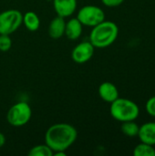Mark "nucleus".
<instances>
[{"label":"nucleus","mask_w":155,"mask_h":156,"mask_svg":"<svg viewBox=\"0 0 155 156\" xmlns=\"http://www.w3.org/2000/svg\"><path fill=\"white\" fill-rule=\"evenodd\" d=\"M31 116L30 105L27 102L19 101L10 107L6 113V121L13 127H21L30 121Z\"/></svg>","instance_id":"nucleus-4"},{"label":"nucleus","mask_w":155,"mask_h":156,"mask_svg":"<svg viewBox=\"0 0 155 156\" xmlns=\"http://www.w3.org/2000/svg\"><path fill=\"white\" fill-rule=\"evenodd\" d=\"M66 20L64 17L57 16L54 17L48 25V35L53 39H58L65 34Z\"/></svg>","instance_id":"nucleus-11"},{"label":"nucleus","mask_w":155,"mask_h":156,"mask_svg":"<svg viewBox=\"0 0 155 156\" xmlns=\"http://www.w3.org/2000/svg\"><path fill=\"white\" fill-rule=\"evenodd\" d=\"M12 47V39L10 35L0 34V51L6 52Z\"/></svg>","instance_id":"nucleus-17"},{"label":"nucleus","mask_w":155,"mask_h":156,"mask_svg":"<svg viewBox=\"0 0 155 156\" xmlns=\"http://www.w3.org/2000/svg\"><path fill=\"white\" fill-rule=\"evenodd\" d=\"M29 156H52L53 155V151L50 149V147L47 144H37L34 147H32L29 152Z\"/></svg>","instance_id":"nucleus-16"},{"label":"nucleus","mask_w":155,"mask_h":156,"mask_svg":"<svg viewBox=\"0 0 155 156\" xmlns=\"http://www.w3.org/2000/svg\"><path fill=\"white\" fill-rule=\"evenodd\" d=\"M124 0H101V3L108 7H116L121 5Z\"/></svg>","instance_id":"nucleus-19"},{"label":"nucleus","mask_w":155,"mask_h":156,"mask_svg":"<svg viewBox=\"0 0 155 156\" xmlns=\"http://www.w3.org/2000/svg\"><path fill=\"white\" fill-rule=\"evenodd\" d=\"M77 129L69 123H56L51 125L46 132L45 144H47L53 154L56 152H66L77 140Z\"/></svg>","instance_id":"nucleus-1"},{"label":"nucleus","mask_w":155,"mask_h":156,"mask_svg":"<svg viewBox=\"0 0 155 156\" xmlns=\"http://www.w3.org/2000/svg\"><path fill=\"white\" fill-rule=\"evenodd\" d=\"M77 0H53V7L57 16L64 18L71 16L77 10Z\"/></svg>","instance_id":"nucleus-8"},{"label":"nucleus","mask_w":155,"mask_h":156,"mask_svg":"<svg viewBox=\"0 0 155 156\" xmlns=\"http://www.w3.org/2000/svg\"><path fill=\"white\" fill-rule=\"evenodd\" d=\"M132 154L134 156H155V148L153 145L141 142L135 146Z\"/></svg>","instance_id":"nucleus-15"},{"label":"nucleus","mask_w":155,"mask_h":156,"mask_svg":"<svg viewBox=\"0 0 155 156\" xmlns=\"http://www.w3.org/2000/svg\"><path fill=\"white\" fill-rule=\"evenodd\" d=\"M95 48L90 40L82 41L76 45L71 51V58L78 64H84L93 57Z\"/></svg>","instance_id":"nucleus-7"},{"label":"nucleus","mask_w":155,"mask_h":156,"mask_svg":"<svg viewBox=\"0 0 155 156\" xmlns=\"http://www.w3.org/2000/svg\"><path fill=\"white\" fill-rule=\"evenodd\" d=\"M26 28L29 31H37L40 27V19L37 13L27 11L23 15V23Z\"/></svg>","instance_id":"nucleus-13"},{"label":"nucleus","mask_w":155,"mask_h":156,"mask_svg":"<svg viewBox=\"0 0 155 156\" xmlns=\"http://www.w3.org/2000/svg\"><path fill=\"white\" fill-rule=\"evenodd\" d=\"M138 137L142 143L155 145V122H149L140 126Z\"/></svg>","instance_id":"nucleus-12"},{"label":"nucleus","mask_w":155,"mask_h":156,"mask_svg":"<svg viewBox=\"0 0 155 156\" xmlns=\"http://www.w3.org/2000/svg\"><path fill=\"white\" fill-rule=\"evenodd\" d=\"M23 23V14L16 9H8L0 13V34L11 35Z\"/></svg>","instance_id":"nucleus-5"},{"label":"nucleus","mask_w":155,"mask_h":156,"mask_svg":"<svg viewBox=\"0 0 155 156\" xmlns=\"http://www.w3.org/2000/svg\"><path fill=\"white\" fill-rule=\"evenodd\" d=\"M110 112L111 117L121 122L135 121L140 114L139 106L126 98H118L111 103Z\"/></svg>","instance_id":"nucleus-3"},{"label":"nucleus","mask_w":155,"mask_h":156,"mask_svg":"<svg viewBox=\"0 0 155 156\" xmlns=\"http://www.w3.org/2000/svg\"><path fill=\"white\" fill-rule=\"evenodd\" d=\"M5 144V136L0 132V148H2Z\"/></svg>","instance_id":"nucleus-20"},{"label":"nucleus","mask_w":155,"mask_h":156,"mask_svg":"<svg viewBox=\"0 0 155 156\" xmlns=\"http://www.w3.org/2000/svg\"><path fill=\"white\" fill-rule=\"evenodd\" d=\"M83 31V26L79 21L77 17H71L68 21H66L65 27V36L69 40H77L79 39Z\"/></svg>","instance_id":"nucleus-10"},{"label":"nucleus","mask_w":155,"mask_h":156,"mask_svg":"<svg viewBox=\"0 0 155 156\" xmlns=\"http://www.w3.org/2000/svg\"><path fill=\"white\" fill-rule=\"evenodd\" d=\"M122 133L128 137H136L138 136L140 126L134 122V121H128L122 122Z\"/></svg>","instance_id":"nucleus-14"},{"label":"nucleus","mask_w":155,"mask_h":156,"mask_svg":"<svg viewBox=\"0 0 155 156\" xmlns=\"http://www.w3.org/2000/svg\"><path fill=\"white\" fill-rule=\"evenodd\" d=\"M98 92L100 99L108 103H111L119 98V90L117 87L110 81L102 82L99 86Z\"/></svg>","instance_id":"nucleus-9"},{"label":"nucleus","mask_w":155,"mask_h":156,"mask_svg":"<svg viewBox=\"0 0 155 156\" xmlns=\"http://www.w3.org/2000/svg\"><path fill=\"white\" fill-rule=\"evenodd\" d=\"M76 17L82 26L93 27L105 20V13L100 6L87 5L79 9Z\"/></svg>","instance_id":"nucleus-6"},{"label":"nucleus","mask_w":155,"mask_h":156,"mask_svg":"<svg viewBox=\"0 0 155 156\" xmlns=\"http://www.w3.org/2000/svg\"><path fill=\"white\" fill-rule=\"evenodd\" d=\"M119 35V27L112 21L103 20L92 27L90 41L95 48H105L112 45Z\"/></svg>","instance_id":"nucleus-2"},{"label":"nucleus","mask_w":155,"mask_h":156,"mask_svg":"<svg viewBox=\"0 0 155 156\" xmlns=\"http://www.w3.org/2000/svg\"><path fill=\"white\" fill-rule=\"evenodd\" d=\"M145 110L149 115L155 117V96L151 97L147 101V102L145 104Z\"/></svg>","instance_id":"nucleus-18"}]
</instances>
